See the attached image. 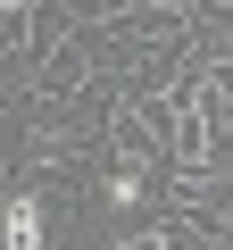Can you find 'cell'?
Segmentation results:
<instances>
[{"label": "cell", "instance_id": "2", "mask_svg": "<svg viewBox=\"0 0 233 250\" xmlns=\"http://www.w3.org/2000/svg\"><path fill=\"white\" fill-rule=\"evenodd\" d=\"M100 200H108V208H142V200H150V167H142V159H125V167H108Z\"/></svg>", "mask_w": 233, "mask_h": 250}, {"label": "cell", "instance_id": "1", "mask_svg": "<svg viewBox=\"0 0 233 250\" xmlns=\"http://www.w3.org/2000/svg\"><path fill=\"white\" fill-rule=\"evenodd\" d=\"M42 242H50L42 192H9V200H0V250H42Z\"/></svg>", "mask_w": 233, "mask_h": 250}]
</instances>
